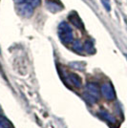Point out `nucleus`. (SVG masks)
Segmentation results:
<instances>
[{"label":"nucleus","instance_id":"1","mask_svg":"<svg viewBox=\"0 0 127 128\" xmlns=\"http://www.w3.org/2000/svg\"><path fill=\"white\" fill-rule=\"evenodd\" d=\"M58 38L63 44H71L73 42V31L67 22H61L58 25Z\"/></svg>","mask_w":127,"mask_h":128},{"label":"nucleus","instance_id":"2","mask_svg":"<svg viewBox=\"0 0 127 128\" xmlns=\"http://www.w3.org/2000/svg\"><path fill=\"white\" fill-rule=\"evenodd\" d=\"M84 98L91 104H94L100 98V89L96 83L89 82L85 86Z\"/></svg>","mask_w":127,"mask_h":128},{"label":"nucleus","instance_id":"3","mask_svg":"<svg viewBox=\"0 0 127 128\" xmlns=\"http://www.w3.org/2000/svg\"><path fill=\"white\" fill-rule=\"evenodd\" d=\"M100 92L104 98L107 100H113L116 98V92L114 89V86L110 82H106L102 84L100 87Z\"/></svg>","mask_w":127,"mask_h":128},{"label":"nucleus","instance_id":"4","mask_svg":"<svg viewBox=\"0 0 127 128\" xmlns=\"http://www.w3.org/2000/svg\"><path fill=\"white\" fill-rule=\"evenodd\" d=\"M34 11V7L28 2H24L21 4H17V12L19 14L24 17H31Z\"/></svg>","mask_w":127,"mask_h":128},{"label":"nucleus","instance_id":"5","mask_svg":"<svg viewBox=\"0 0 127 128\" xmlns=\"http://www.w3.org/2000/svg\"><path fill=\"white\" fill-rule=\"evenodd\" d=\"M68 19L69 21L74 25L76 28H78V30H84V25H83V21L81 20V18L80 17V16L76 12H71L68 16Z\"/></svg>","mask_w":127,"mask_h":128},{"label":"nucleus","instance_id":"6","mask_svg":"<svg viewBox=\"0 0 127 128\" xmlns=\"http://www.w3.org/2000/svg\"><path fill=\"white\" fill-rule=\"evenodd\" d=\"M46 7L52 12H58L63 9L59 0H46Z\"/></svg>","mask_w":127,"mask_h":128},{"label":"nucleus","instance_id":"7","mask_svg":"<svg viewBox=\"0 0 127 128\" xmlns=\"http://www.w3.org/2000/svg\"><path fill=\"white\" fill-rule=\"evenodd\" d=\"M67 78H68L70 83L72 85H74V87H76V88H80L81 85H82L81 78L76 74H74V73H69L67 75Z\"/></svg>","mask_w":127,"mask_h":128},{"label":"nucleus","instance_id":"8","mask_svg":"<svg viewBox=\"0 0 127 128\" xmlns=\"http://www.w3.org/2000/svg\"><path fill=\"white\" fill-rule=\"evenodd\" d=\"M0 128H14L12 123L7 118L0 116Z\"/></svg>","mask_w":127,"mask_h":128},{"label":"nucleus","instance_id":"9","mask_svg":"<svg viewBox=\"0 0 127 128\" xmlns=\"http://www.w3.org/2000/svg\"><path fill=\"white\" fill-rule=\"evenodd\" d=\"M83 47H84V51H86L88 54H94L95 53V47L93 45V43L87 40L85 41L84 44H83Z\"/></svg>","mask_w":127,"mask_h":128},{"label":"nucleus","instance_id":"10","mask_svg":"<svg viewBox=\"0 0 127 128\" xmlns=\"http://www.w3.org/2000/svg\"><path fill=\"white\" fill-rule=\"evenodd\" d=\"M73 47H74V50L76 52H78V53H82L83 52V50H84V47H83V44L78 41V40H76V41H74V44H73Z\"/></svg>","mask_w":127,"mask_h":128},{"label":"nucleus","instance_id":"11","mask_svg":"<svg viewBox=\"0 0 127 128\" xmlns=\"http://www.w3.org/2000/svg\"><path fill=\"white\" fill-rule=\"evenodd\" d=\"M100 115L101 116V118H104L105 120H107L108 122H115V120L113 118V117L110 116L109 113L106 112V111H100Z\"/></svg>","mask_w":127,"mask_h":128},{"label":"nucleus","instance_id":"12","mask_svg":"<svg viewBox=\"0 0 127 128\" xmlns=\"http://www.w3.org/2000/svg\"><path fill=\"white\" fill-rule=\"evenodd\" d=\"M101 3L103 7L105 8V10L107 12L111 11V4H110V0H101Z\"/></svg>","mask_w":127,"mask_h":128},{"label":"nucleus","instance_id":"13","mask_svg":"<svg viewBox=\"0 0 127 128\" xmlns=\"http://www.w3.org/2000/svg\"><path fill=\"white\" fill-rule=\"evenodd\" d=\"M14 3H16V4H21V3L26 2L27 0H14Z\"/></svg>","mask_w":127,"mask_h":128},{"label":"nucleus","instance_id":"14","mask_svg":"<svg viewBox=\"0 0 127 128\" xmlns=\"http://www.w3.org/2000/svg\"></svg>","mask_w":127,"mask_h":128}]
</instances>
